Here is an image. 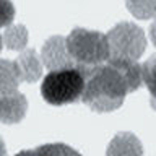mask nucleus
<instances>
[{
    "mask_svg": "<svg viewBox=\"0 0 156 156\" xmlns=\"http://www.w3.org/2000/svg\"><path fill=\"white\" fill-rule=\"evenodd\" d=\"M141 85V65L132 60H107L86 76L81 101L94 112H112Z\"/></svg>",
    "mask_w": 156,
    "mask_h": 156,
    "instance_id": "nucleus-1",
    "label": "nucleus"
},
{
    "mask_svg": "<svg viewBox=\"0 0 156 156\" xmlns=\"http://www.w3.org/2000/svg\"><path fill=\"white\" fill-rule=\"evenodd\" d=\"M67 51L73 65L86 75L109 60V44L106 34L85 28H75L65 37Z\"/></svg>",
    "mask_w": 156,
    "mask_h": 156,
    "instance_id": "nucleus-2",
    "label": "nucleus"
},
{
    "mask_svg": "<svg viewBox=\"0 0 156 156\" xmlns=\"http://www.w3.org/2000/svg\"><path fill=\"white\" fill-rule=\"evenodd\" d=\"M86 73L75 65L51 70L42 80L41 94L52 106L72 104L81 99L86 85Z\"/></svg>",
    "mask_w": 156,
    "mask_h": 156,
    "instance_id": "nucleus-3",
    "label": "nucleus"
},
{
    "mask_svg": "<svg viewBox=\"0 0 156 156\" xmlns=\"http://www.w3.org/2000/svg\"><path fill=\"white\" fill-rule=\"evenodd\" d=\"M109 44V60L136 62L146 47V37L140 26L133 23H119L106 34Z\"/></svg>",
    "mask_w": 156,
    "mask_h": 156,
    "instance_id": "nucleus-4",
    "label": "nucleus"
},
{
    "mask_svg": "<svg viewBox=\"0 0 156 156\" xmlns=\"http://www.w3.org/2000/svg\"><path fill=\"white\" fill-rule=\"evenodd\" d=\"M41 62L44 67L51 70H58V68L72 67L73 62L67 51V42L65 37L62 36H52L49 37L42 46L41 51Z\"/></svg>",
    "mask_w": 156,
    "mask_h": 156,
    "instance_id": "nucleus-5",
    "label": "nucleus"
},
{
    "mask_svg": "<svg viewBox=\"0 0 156 156\" xmlns=\"http://www.w3.org/2000/svg\"><path fill=\"white\" fill-rule=\"evenodd\" d=\"M26 111H28V101L21 93L0 96V122L18 124L20 120H23Z\"/></svg>",
    "mask_w": 156,
    "mask_h": 156,
    "instance_id": "nucleus-6",
    "label": "nucleus"
},
{
    "mask_svg": "<svg viewBox=\"0 0 156 156\" xmlns=\"http://www.w3.org/2000/svg\"><path fill=\"white\" fill-rule=\"evenodd\" d=\"M106 156H143V146L133 133L122 132L111 140Z\"/></svg>",
    "mask_w": 156,
    "mask_h": 156,
    "instance_id": "nucleus-7",
    "label": "nucleus"
},
{
    "mask_svg": "<svg viewBox=\"0 0 156 156\" xmlns=\"http://www.w3.org/2000/svg\"><path fill=\"white\" fill-rule=\"evenodd\" d=\"M15 62H16L20 75H21V81L34 83L41 78L42 62L34 49H24L23 52H20V55Z\"/></svg>",
    "mask_w": 156,
    "mask_h": 156,
    "instance_id": "nucleus-8",
    "label": "nucleus"
},
{
    "mask_svg": "<svg viewBox=\"0 0 156 156\" xmlns=\"http://www.w3.org/2000/svg\"><path fill=\"white\" fill-rule=\"evenodd\" d=\"M20 83H21V75H20L16 62L2 58L0 60V96L18 93Z\"/></svg>",
    "mask_w": 156,
    "mask_h": 156,
    "instance_id": "nucleus-9",
    "label": "nucleus"
},
{
    "mask_svg": "<svg viewBox=\"0 0 156 156\" xmlns=\"http://www.w3.org/2000/svg\"><path fill=\"white\" fill-rule=\"evenodd\" d=\"M3 41L10 51H20L23 52L28 44V29L23 24H15V26L5 28L3 33Z\"/></svg>",
    "mask_w": 156,
    "mask_h": 156,
    "instance_id": "nucleus-10",
    "label": "nucleus"
},
{
    "mask_svg": "<svg viewBox=\"0 0 156 156\" xmlns=\"http://www.w3.org/2000/svg\"><path fill=\"white\" fill-rule=\"evenodd\" d=\"M141 81L148 88L151 94V102H153V107L156 109V54L151 55L141 65Z\"/></svg>",
    "mask_w": 156,
    "mask_h": 156,
    "instance_id": "nucleus-11",
    "label": "nucleus"
},
{
    "mask_svg": "<svg viewBox=\"0 0 156 156\" xmlns=\"http://www.w3.org/2000/svg\"><path fill=\"white\" fill-rule=\"evenodd\" d=\"M36 156H81L75 148L65 143H47L34 150Z\"/></svg>",
    "mask_w": 156,
    "mask_h": 156,
    "instance_id": "nucleus-12",
    "label": "nucleus"
},
{
    "mask_svg": "<svg viewBox=\"0 0 156 156\" xmlns=\"http://www.w3.org/2000/svg\"><path fill=\"white\" fill-rule=\"evenodd\" d=\"M127 8L136 18H150L156 15V2H129Z\"/></svg>",
    "mask_w": 156,
    "mask_h": 156,
    "instance_id": "nucleus-13",
    "label": "nucleus"
},
{
    "mask_svg": "<svg viewBox=\"0 0 156 156\" xmlns=\"http://www.w3.org/2000/svg\"><path fill=\"white\" fill-rule=\"evenodd\" d=\"M15 18V7L12 2L0 0V28H8Z\"/></svg>",
    "mask_w": 156,
    "mask_h": 156,
    "instance_id": "nucleus-14",
    "label": "nucleus"
},
{
    "mask_svg": "<svg viewBox=\"0 0 156 156\" xmlns=\"http://www.w3.org/2000/svg\"><path fill=\"white\" fill-rule=\"evenodd\" d=\"M150 34H151V39H153V44H154V46H156V20H154V21H153V24H151Z\"/></svg>",
    "mask_w": 156,
    "mask_h": 156,
    "instance_id": "nucleus-15",
    "label": "nucleus"
},
{
    "mask_svg": "<svg viewBox=\"0 0 156 156\" xmlns=\"http://www.w3.org/2000/svg\"><path fill=\"white\" fill-rule=\"evenodd\" d=\"M15 156H36V154H34V150H24V151H20V153H16Z\"/></svg>",
    "mask_w": 156,
    "mask_h": 156,
    "instance_id": "nucleus-16",
    "label": "nucleus"
},
{
    "mask_svg": "<svg viewBox=\"0 0 156 156\" xmlns=\"http://www.w3.org/2000/svg\"><path fill=\"white\" fill-rule=\"evenodd\" d=\"M0 156H7V148H5V143L2 138H0Z\"/></svg>",
    "mask_w": 156,
    "mask_h": 156,
    "instance_id": "nucleus-17",
    "label": "nucleus"
},
{
    "mask_svg": "<svg viewBox=\"0 0 156 156\" xmlns=\"http://www.w3.org/2000/svg\"><path fill=\"white\" fill-rule=\"evenodd\" d=\"M2 46H3V37L0 36V51H2Z\"/></svg>",
    "mask_w": 156,
    "mask_h": 156,
    "instance_id": "nucleus-18",
    "label": "nucleus"
}]
</instances>
